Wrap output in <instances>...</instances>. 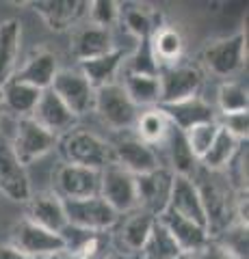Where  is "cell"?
Listing matches in <instances>:
<instances>
[{
	"label": "cell",
	"mask_w": 249,
	"mask_h": 259,
	"mask_svg": "<svg viewBox=\"0 0 249 259\" xmlns=\"http://www.w3.org/2000/svg\"><path fill=\"white\" fill-rule=\"evenodd\" d=\"M87 15L91 18V24L111 30L113 26H117L119 3H115V0H93V3H89Z\"/></svg>",
	"instance_id": "40"
},
{
	"label": "cell",
	"mask_w": 249,
	"mask_h": 259,
	"mask_svg": "<svg viewBox=\"0 0 249 259\" xmlns=\"http://www.w3.org/2000/svg\"><path fill=\"white\" fill-rule=\"evenodd\" d=\"M191 259H234V257H232L219 242L210 238L202 248H197L195 253H191Z\"/></svg>",
	"instance_id": "42"
},
{
	"label": "cell",
	"mask_w": 249,
	"mask_h": 259,
	"mask_svg": "<svg viewBox=\"0 0 249 259\" xmlns=\"http://www.w3.org/2000/svg\"><path fill=\"white\" fill-rule=\"evenodd\" d=\"M63 209H65L67 225L89 231H111L119 218V214L102 197L63 201Z\"/></svg>",
	"instance_id": "6"
},
{
	"label": "cell",
	"mask_w": 249,
	"mask_h": 259,
	"mask_svg": "<svg viewBox=\"0 0 249 259\" xmlns=\"http://www.w3.org/2000/svg\"><path fill=\"white\" fill-rule=\"evenodd\" d=\"M24 218L52 233H61L67 225L63 201L52 190L30 192V197L24 201Z\"/></svg>",
	"instance_id": "17"
},
{
	"label": "cell",
	"mask_w": 249,
	"mask_h": 259,
	"mask_svg": "<svg viewBox=\"0 0 249 259\" xmlns=\"http://www.w3.org/2000/svg\"><path fill=\"white\" fill-rule=\"evenodd\" d=\"M100 197L122 216L136 209V184L134 175L124 171L122 166L111 164L102 171L100 180Z\"/></svg>",
	"instance_id": "13"
},
{
	"label": "cell",
	"mask_w": 249,
	"mask_h": 259,
	"mask_svg": "<svg viewBox=\"0 0 249 259\" xmlns=\"http://www.w3.org/2000/svg\"><path fill=\"white\" fill-rule=\"evenodd\" d=\"M173 259H191V255L189 253H180L178 257H173Z\"/></svg>",
	"instance_id": "47"
},
{
	"label": "cell",
	"mask_w": 249,
	"mask_h": 259,
	"mask_svg": "<svg viewBox=\"0 0 249 259\" xmlns=\"http://www.w3.org/2000/svg\"><path fill=\"white\" fill-rule=\"evenodd\" d=\"M182 250L178 248V244L173 242L171 233L165 229V225L158 221H154L152 225V229L148 233L146 242H143V246L139 250V257L141 259H173L178 257Z\"/></svg>",
	"instance_id": "33"
},
{
	"label": "cell",
	"mask_w": 249,
	"mask_h": 259,
	"mask_svg": "<svg viewBox=\"0 0 249 259\" xmlns=\"http://www.w3.org/2000/svg\"><path fill=\"white\" fill-rule=\"evenodd\" d=\"M247 56V35L234 32L230 37H219L206 41L202 50V63L210 74L219 78H230L245 65Z\"/></svg>",
	"instance_id": "3"
},
{
	"label": "cell",
	"mask_w": 249,
	"mask_h": 259,
	"mask_svg": "<svg viewBox=\"0 0 249 259\" xmlns=\"http://www.w3.org/2000/svg\"><path fill=\"white\" fill-rule=\"evenodd\" d=\"M139 259H141V257H139Z\"/></svg>",
	"instance_id": "48"
},
{
	"label": "cell",
	"mask_w": 249,
	"mask_h": 259,
	"mask_svg": "<svg viewBox=\"0 0 249 259\" xmlns=\"http://www.w3.org/2000/svg\"><path fill=\"white\" fill-rule=\"evenodd\" d=\"M217 132H219V123H217V121H208V123L193 125V127H189L187 132H184V139H187V143H189V149L193 151V156L197 158V162L202 160V156L208 149H210Z\"/></svg>",
	"instance_id": "38"
},
{
	"label": "cell",
	"mask_w": 249,
	"mask_h": 259,
	"mask_svg": "<svg viewBox=\"0 0 249 259\" xmlns=\"http://www.w3.org/2000/svg\"><path fill=\"white\" fill-rule=\"evenodd\" d=\"M59 236L63 240V250L78 259H106L115 250L111 231H89L65 225Z\"/></svg>",
	"instance_id": "15"
},
{
	"label": "cell",
	"mask_w": 249,
	"mask_h": 259,
	"mask_svg": "<svg viewBox=\"0 0 249 259\" xmlns=\"http://www.w3.org/2000/svg\"><path fill=\"white\" fill-rule=\"evenodd\" d=\"M124 71L128 74H148V76H158V65L156 59L152 54V48H150V39H141L136 41L134 52H130L124 61Z\"/></svg>",
	"instance_id": "37"
},
{
	"label": "cell",
	"mask_w": 249,
	"mask_h": 259,
	"mask_svg": "<svg viewBox=\"0 0 249 259\" xmlns=\"http://www.w3.org/2000/svg\"><path fill=\"white\" fill-rule=\"evenodd\" d=\"M22 41V26L18 20L0 22V87L18 71V54Z\"/></svg>",
	"instance_id": "28"
},
{
	"label": "cell",
	"mask_w": 249,
	"mask_h": 259,
	"mask_svg": "<svg viewBox=\"0 0 249 259\" xmlns=\"http://www.w3.org/2000/svg\"><path fill=\"white\" fill-rule=\"evenodd\" d=\"M217 106H219L221 115L249 110L247 84L238 82V80H226V82H221L219 89H217Z\"/></svg>",
	"instance_id": "35"
},
{
	"label": "cell",
	"mask_w": 249,
	"mask_h": 259,
	"mask_svg": "<svg viewBox=\"0 0 249 259\" xmlns=\"http://www.w3.org/2000/svg\"><path fill=\"white\" fill-rule=\"evenodd\" d=\"M126 56H128V52L122 50V48H117V50L104 54V56H98V59L83 61L78 71L87 78V82H89L93 89L113 84L117 71L122 69V65L126 61Z\"/></svg>",
	"instance_id": "27"
},
{
	"label": "cell",
	"mask_w": 249,
	"mask_h": 259,
	"mask_svg": "<svg viewBox=\"0 0 249 259\" xmlns=\"http://www.w3.org/2000/svg\"><path fill=\"white\" fill-rule=\"evenodd\" d=\"M28 7H33L48 28L57 32L74 28L89 11V3L83 0H35L28 3Z\"/></svg>",
	"instance_id": "18"
},
{
	"label": "cell",
	"mask_w": 249,
	"mask_h": 259,
	"mask_svg": "<svg viewBox=\"0 0 249 259\" xmlns=\"http://www.w3.org/2000/svg\"><path fill=\"white\" fill-rule=\"evenodd\" d=\"M191 180L195 184L199 201L204 205L208 236L217 238L223 229L236 223V205L243 192H236L232 188L223 171H208L204 166H197Z\"/></svg>",
	"instance_id": "1"
},
{
	"label": "cell",
	"mask_w": 249,
	"mask_h": 259,
	"mask_svg": "<svg viewBox=\"0 0 249 259\" xmlns=\"http://www.w3.org/2000/svg\"><path fill=\"white\" fill-rule=\"evenodd\" d=\"M0 93H3V108L13 112L18 119L30 117L39 95H42L39 89L30 87L26 82H20V80H15V78L7 80V82L0 87Z\"/></svg>",
	"instance_id": "29"
},
{
	"label": "cell",
	"mask_w": 249,
	"mask_h": 259,
	"mask_svg": "<svg viewBox=\"0 0 249 259\" xmlns=\"http://www.w3.org/2000/svg\"><path fill=\"white\" fill-rule=\"evenodd\" d=\"M160 22H163L160 13L146 3H119L117 26H122L136 41L150 39V35Z\"/></svg>",
	"instance_id": "24"
},
{
	"label": "cell",
	"mask_w": 249,
	"mask_h": 259,
	"mask_svg": "<svg viewBox=\"0 0 249 259\" xmlns=\"http://www.w3.org/2000/svg\"><path fill=\"white\" fill-rule=\"evenodd\" d=\"M158 221L165 225V229L171 233L173 242L178 244V248L182 250V253H195L197 248H202L208 240H210V236H208V231L204 229V227H199L195 223L187 221V218H180L175 216L171 212H163L158 216Z\"/></svg>",
	"instance_id": "26"
},
{
	"label": "cell",
	"mask_w": 249,
	"mask_h": 259,
	"mask_svg": "<svg viewBox=\"0 0 249 259\" xmlns=\"http://www.w3.org/2000/svg\"><path fill=\"white\" fill-rule=\"evenodd\" d=\"M106 259H139V255H128V253H117V250H113Z\"/></svg>",
	"instance_id": "44"
},
{
	"label": "cell",
	"mask_w": 249,
	"mask_h": 259,
	"mask_svg": "<svg viewBox=\"0 0 249 259\" xmlns=\"http://www.w3.org/2000/svg\"><path fill=\"white\" fill-rule=\"evenodd\" d=\"M57 71H59V65H57L54 52L46 50V48H37V50H33V54L24 61L22 67L13 74V78L39 89V91H44V89H50Z\"/></svg>",
	"instance_id": "23"
},
{
	"label": "cell",
	"mask_w": 249,
	"mask_h": 259,
	"mask_svg": "<svg viewBox=\"0 0 249 259\" xmlns=\"http://www.w3.org/2000/svg\"><path fill=\"white\" fill-rule=\"evenodd\" d=\"M158 108L167 115V119L171 121V125L182 130V132H187V130L193 125L217 121L215 108L202 95L189 97V100H182V102H175V104H165V106H158Z\"/></svg>",
	"instance_id": "22"
},
{
	"label": "cell",
	"mask_w": 249,
	"mask_h": 259,
	"mask_svg": "<svg viewBox=\"0 0 249 259\" xmlns=\"http://www.w3.org/2000/svg\"><path fill=\"white\" fill-rule=\"evenodd\" d=\"M100 180H102V171H91V168L74 166V164H61L57 173H54L52 192L61 201L100 197Z\"/></svg>",
	"instance_id": "7"
},
{
	"label": "cell",
	"mask_w": 249,
	"mask_h": 259,
	"mask_svg": "<svg viewBox=\"0 0 249 259\" xmlns=\"http://www.w3.org/2000/svg\"><path fill=\"white\" fill-rule=\"evenodd\" d=\"M111 147H113L115 164L122 166L124 171H128L134 177L146 175L150 171H154V168L163 166L158 160L156 149L146 145L143 141H139L134 134L124 136V139H119L117 143L111 145Z\"/></svg>",
	"instance_id": "16"
},
{
	"label": "cell",
	"mask_w": 249,
	"mask_h": 259,
	"mask_svg": "<svg viewBox=\"0 0 249 259\" xmlns=\"http://www.w3.org/2000/svg\"><path fill=\"white\" fill-rule=\"evenodd\" d=\"M171 130V121L167 119V115L158 106L154 108H146L139 112V117L134 121V136L139 141H143L150 147H158V145H163L167 134H169Z\"/></svg>",
	"instance_id": "30"
},
{
	"label": "cell",
	"mask_w": 249,
	"mask_h": 259,
	"mask_svg": "<svg viewBox=\"0 0 249 259\" xmlns=\"http://www.w3.org/2000/svg\"><path fill=\"white\" fill-rule=\"evenodd\" d=\"M113 50H117L113 32L109 28L95 26L91 22L87 26L78 28L74 32V37H72V54L78 59V63L98 59V56H104Z\"/></svg>",
	"instance_id": "21"
},
{
	"label": "cell",
	"mask_w": 249,
	"mask_h": 259,
	"mask_svg": "<svg viewBox=\"0 0 249 259\" xmlns=\"http://www.w3.org/2000/svg\"><path fill=\"white\" fill-rule=\"evenodd\" d=\"M156 216H152L143 209H132L117 218L115 227L111 229V238H113V248L117 253H128V255H139V250L146 242L148 233L154 225Z\"/></svg>",
	"instance_id": "11"
},
{
	"label": "cell",
	"mask_w": 249,
	"mask_h": 259,
	"mask_svg": "<svg viewBox=\"0 0 249 259\" xmlns=\"http://www.w3.org/2000/svg\"><path fill=\"white\" fill-rule=\"evenodd\" d=\"M0 192L11 201L24 203L30 197V180L26 175V166H22L9 143L0 139Z\"/></svg>",
	"instance_id": "19"
},
{
	"label": "cell",
	"mask_w": 249,
	"mask_h": 259,
	"mask_svg": "<svg viewBox=\"0 0 249 259\" xmlns=\"http://www.w3.org/2000/svg\"><path fill=\"white\" fill-rule=\"evenodd\" d=\"M165 147H167V153H169V168L173 175H182V177H191L195 173V168L199 166L197 158L193 156V151L189 149V143L184 139V132L178 127L169 130V134H167L165 139Z\"/></svg>",
	"instance_id": "32"
},
{
	"label": "cell",
	"mask_w": 249,
	"mask_h": 259,
	"mask_svg": "<svg viewBox=\"0 0 249 259\" xmlns=\"http://www.w3.org/2000/svg\"><path fill=\"white\" fill-rule=\"evenodd\" d=\"M223 175L228 177V182L236 192H247V143H240L234 158L223 168Z\"/></svg>",
	"instance_id": "39"
},
{
	"label": "cell",
	"mask_w": 249,
	"mask_h": 259,
	"mask_svg": "<svg viewBox=\"0 0 249 259\" xmlns=\"http://www.w3.org/2000/svg\"><path fill=\"white\" fill-rule=\"evenodd\" d=\"M212 240L219 242L234 259L249 257V227L243 223H232L228 229H223L219 236Z\"/></svg>",
	"instance_id": "36"
},
{
	"label": "cell",
	"mask_w": 249,
	"mask_h": 259,
	"mask_svg": "<svg viewBox=\"0 0 249 259\" xmlns=\"http://www.w3.org/2000/svg\"><path fill=\"white\" fill-rule=\"evenodd\" d=\"M93 110L100 115V119L113 130H132L134 121L139 117V108L130 102L126 95L124 87L119 82L106 84L95 89V100H93Z\"/></svg>",
	"instance_id": "4"
},
{
	"label": "cell",
	"mask_w": 249,
	"mask_h": 259,
	"mask_svg": "<svg viewBox=\"0 0 249 259\" xmlns=\"http://www.w3.org/2000/svg\"><path fill=\"white\" fill-rule=\"evenodd\" d=\"M217 123H219L221 130H226L230 136H234L236 141L245 143L249 136V110L221 115V117H217Z\"/></svg>",
	"instance_id": "41"
},
{
	"label": "cell",
	"mask_w": 249,
	"mask_h": 259,
	"mask_svg": "<svg viewBox=\"0 0 249 259\" xmlns=\"http://www.w3.org/2000/svg\"><path fill=\"white\" fill-rule=\"evenodd\" d=\"M165 212H171L180 218L195 223L206 229V214H204V205L199 201L197 188L193 184L191 177H182V175H173V186H171V194H169V203H167ZM208 231V229H206Z\"/></svg>",
	"instance_id": "20"
},
{
	"label": "cell",
	"mask_w": 249,
	"mask_h": 259,
	"mask_svg": "<svg viewBox=\"0 0 249 259\" xmlns=\"http://www.w3.org/2000/svg\"><path fill=\"white\" fill-rule=\"evenodd\" d=\"M46 259H78V257H74L72 253H67V250H59V253H54V255L46 257Z\"/></svg>",
	"instance_id": "45"
},
{
	"label": "cell",
	"mask_w": 249,
	"mask_h": 259,
	"mask_svg": "<svg viewBox=\"0 0 249 259\" xmlns=\"http://www.w3.org/2000/svg\"><path fill=\"white\" fill-rule=\"evenodd\" d=\"M0 259H33V257L22 253V250H18L11 244H5V246H0Z\"/></svg>",
	"instance_id": "43"
},
{
	"label": "cell",
	"mask_w": 249,
	"mask_h": 259,
	"mask_svg": "<svg viewBox=\"0 0 249 259\" xmlns=\"http://www.w3.org/2000/svg\"><path fill=\"white\" fill-rule=\"evenodd\" d=\"M136 184V207L152 216H160L167 209L173 186V173L169 166H158L146 175L134 177Z\"/></svg>",
	"instance_id": "8"
},
{
	"label": "cell",
	"mask_w": 249,
	"mask_h": 259,
	"mask_svg": "<svg viewBox=\"0 0 249 259\" xmlns=\"http://www.w3.org/2000/svg\"><path fill=\"white\" fill-rule=\"evenodd\" d=\"M124 87L126 95L136 108H154L160 102V82L158 76H148V74H128L124 71Z\"/></svg>",
	"instance_id": "31"
},
{
	"label": "cell",
	"mask_w": 249,
	"mask_h": 259,
	"mask_svg": "<svg viewBox=\"0 0 249 259\" xmlns=\"http://www.w3.org/2000/svg\"><path fill=\"white\" fill-rule=\"evenodd\" d=\"M30 119H33L37 125H42L46 132L57 136V139L63 134H67L69 130H74L76 121H78V117L61 102V97L54 93L52 89H44L42 91L33 112H30Z\"/></svg>",
	"instance_id": "14"
},
{
	"label": "cell",
	"mask_w": 249,
	"mask_h": 259,
	"mask_svg": "<svg viewBox=\"0 0 249 259\" xmlns=\"http://www.w3.org/2000/svg\"><path fill=\"white\" fill-rule=\"evenodd\" d=\"M158 82H160L158 106L175 104V102L199 95V91L204 87V71L193 63H178V65H171V67L160 69Z\"/></svg>",
	"instance_id": "5"
},
{
	"label": "cell",
	"mask_w": 249,
	"mask_h": 259,
	"mask_svg": "<svg viewBox=\"0 0 249 259\" xmlns=\"http://www.w3.org/2000/svg\"><path fill=\"white\" fill-rule=\"evenodd\" d=\"M50 89L76 117H83L93 110L95 89L87 82V78L78 69H59Z\"/></svg>",
	"instance_id": "10"
},
{
	"label": "cell",
	"mask_w": 249,
	"mask_h": 259,
	"mask_svg": "<svg viewBox=\"0 0 249 259\" xmlns=\"http://www.w3.org/2000/svg\"><path fill=\"white\" fill-rule=\"evenodd\" d=\"M150 48H152V54H154L158 71H160L163 67H171V65L182 63L184 37L175 26L160 22L154 28V32L150 35Z\"/></svg>",
	"instance_id": "25"
},
{
	"label": "cell",
	"mask_w": 249,
	"mask_h": 259,
	"mask_svg": "<svg viewBox=\"0 0 249 259\" xmlns=\"http://www.w3.org/2000/svg\"><path fill=\"white\" fill-rule=\"evenodd\" d=\"M3 112H5V108H3V93H0V121H3Z\"/></svg>",
	"instance_id": "46"
},
{
	"label": "cell",
	"mask_w": 249,
	"mask_h": 259,
	"mask_svg": "<svg viewBox=\"0 0 249 259\" xmlns=\"http://www.w3.org/2000/svg\"><path fill=\"white\" fill-rule=\"evenodd\" d=\"M11 246L30 255L33 259H46L63 250V240L59 233L46 231L26 218H22L11 229Z\"/></svg>",
	"instance_id": "12"
},
{
	"label": "cell",
	"mask_w": 249,
	"mask_h": 259,
	"mask_svg": "<svg viewBox=\"0 0 249 259\" xmlns=\"http://www.w3.org/2000/svg\"><path fill=\"white\" fill-rule=\"evenodd\" d=\"M57 147V136L46 132L42 125H37L30 117L18 119V127H15V139L11 143V149L15 158L22 166L33 164L35 160L44 158L48 151Z\"/></svg>",
	"instance_id": "9"
},
{
	"label": "cell",
	"mask_w": 249,
	"mask_h": 259,
	"mask_svg": "<svg viewBox=\"0 0 249 259\" xmlns=\"http://www.w3.org/2000/svg\"><path fill=\"white\" fill-rule=\"evenodd\" d=\"M57 147L61 158L65 160L63 164L85 166L91 168V171H104L106 166L115 164L111 143L100 139L98 134L89 132V130H69L67 134L57 139Z\"/></svg>",
	"instance_id": "2"
},
{
	"label": "cell",
	"mask_w": 249,
	"mask_h": 259,
	"mask_svg": "<svg viewBox=\"0 0 249 259\" xmlns=\"http://www.w3.org/2000/svg\"><path fill=\"white\" fill-rule=\"evenodd\" d=\"M238 147H240V141H236L234 136H230L226 130L219 127V132H217L210 149H208L202 156V160H199V166L208 168V171H223V168L230 164V160L234 158Z\"/></svg>",
	"instance_id": "34"
}]
</instances>
